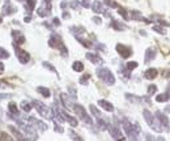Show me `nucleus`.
<instances>
[{"label": "nucleus", "mask_w": 170, "mask_h": 141, "mask_svg": "<svg viewBox=\"0 0 170 141\" xmlns=\"http://www.w3.org/2000/svg\"><path fill=\"white\" fill-rule=\"evenodd\" d=\"M97 127L101 131H105V129H108V123H106L105 120H102L101 118H97Z\"/></svg>", "instance_id": "c756f323"}, {"label": "nucleus", "mask_w": 170, "mask_h": 141, "mask_svg": "<svg viewBox=\"0 0 170 141\" xmlns=\"http://www.w3.org/2000/svg\"><path fill=\"white\" fill-rule=\"evenodd\" d=\"M157 91V86L156 85H149L148 86V95H153Z\"/></svg>", "instance_id": "ea45409f"}, {"label": "nucleus", "mask_w": 170, "mask_h": 141, "mask_svg": "<svg viewBox=\"0 0 170 141\" xmlns=\"http://www.w3.org/2000/svg\"><path fill=\"white\" fill-rule=\"evenodd\" d=\"M60 99H62V102H63V105H64V107L66 109H72L74 107V105L75 103H72V101H71V98L68 97L67 94H60Z\"/></svg>", "instance_id": "aec40b11"}, {"label": "nucleus", "mask_w": 170, "mask_h": 141, "mask_svg": "<svg viewBox=\"0 0 170 141\" xmlns=\"http://www.w3.org/2000/svg\"><path fill=\"white\" fill-rule=\"evenodd\" d=\"M165 111H166V113H169V114H170V105H169V106H166V107H165Z\"/></svg>", "instance_id": "bf43d9fd"}, {"label": "nucleus", "mask_w": 170, "mask_h": 141, "mask_svg": "<svg viewBox=\"0 0 170 141\" xmlns=\"http://www.w3.org/2000/svg\"><path fill=\"white\" fill-rule=\"evenodd\" d=\"M13 46H14V52H16V55H17L18 61L22 63V64H26V63L29 61V59H30V55H29L25 50H22V48L18 47L16 43H14Z\"/></svg>", "instance_id": "0eeeda50"}, {"label": "nucleus", "mask_w": 170, "mask_h": 141, "mask_svg": "<svg viewBox=\"0 0 170 141\" xmlns=\"http://www.w3.org/2000/svg\"><path fill=\"white\" fill-rule=\"evenodd\" d=\"M3 14L4 16H9V14H12L16 12V9H14V7L11 6V3H9V0H6V4L3 6Z\"/></svg>", "instance_id": "dca6fc26"}, {"label": "nucleus", "mask_w": 170, "mask_h": 141, "mask_svg": "<svg viewBox=\"0 0 170 141\" xmlns=\"http://www.w3.org/2000/svg\"><path fill=\"white\" fill-rule=\"evenodd\" d=\"M98 105H100L105 111H109V113H113V111H114L113 103H110V102L106 101V99H100V101H98Z\"/></svg>", "instance_id": "a211bd4d"}, {"label": "nucleus", "mask_w": 170, "mask_h": 141, "mask_svg": "<svg viewBox=\"0 0 170 141\" xmlns=\"http://www.w3.org/2000/svg\"><path fill=\"white\" fill-rule=\"evenodd\" d=\"M32 103H29V102H26V101H22L21 102V109H22V111H25V113H29V111L32 110Z\"/></svg>", "instance_id": "473e14b6"}, {"label": "nucleus", "mask_w": 170, "mask_h": 141, "mask_svg": "<svg viewBox=\"0 0 170 141\" xmlns=\"http://www.w3.org/2000/svg\"><path fill=\"white\" fill-rule=\"evenodd\" d=\"M126 98L130 99V102H132V103H142L143 101H147L149 103V99L148 98H144V97H138V95H132V94H126Z\"/></svg>", "instance_id": "f3484780"}, {"label": "nucleus", "mask_w": 170, "mask_h": 141, "mask_svg": "<svg viewBox=\"0 0 170 141\" xmlns=\"http://www.w3.org/2000/svg\"><path fill=\"white\" fill-rule=\"evenodd\" d=\"M62 45H63V42L60 39V37L56 35V34H52L50 37V39H48V46L51 48H59Z\"/></svg>", "instance_id": "9b49d317"}, {"label": "nucleus", "mask_w": 170, "mask_h": 141, "mask_svg": "<svg viewBox=\"0 0 170 141\" xmlns=\"http://www.w3.org/2000/svg\"><path fill=\"white\" fill-rule=\"evenodd\" d=\"M122 125H123L126 135H127L131 140H138L140 132H142V128H140V125L136 123V121H130L127 119H123Z\"/></svg>", "instance_id": "f257e3e1"}, {"label": "nucleus", "mask_w": 170, "mask_h": 141, "mask_svg": "<svg viewBox=\"0 0 170 141\" xmlns=\"http://www.w3.org/2000/svg\"><path fill=\"white\" fill-rule=\"evenodd\" d=\"M24 21H25V22H30L32 21V14L30 13L25 14V17H24Z\"/></svg>", "instance_id": "09e8293b"}, {"label": "nucleus", "mask_w": 170, "mask_h": 141, "mask_svg": "<svg viewBox=\"0 0 170 141\" xmlns=\"http://www.w3.org/2000/svg\"><path fill=\"white\" fill-rule=\"evenodd\" d=\"M8 111H9V114H11V115L17 116L18 115V107H17V105L14 103V102H9V103H8Z\"/></svg>", "instance_id": "5701e85b"}, {"label": "nucleus", "mask_w": 170, "mask_h": 141, "mask_svg": "<svg viewBox=\"0 0 170 141\" xmlns=\"http://www.w3.org/2000/svg\"><path fill=\"white\" fill-rule=\"evenodd\" d=\"M96 73L106 85L111 86V85L115 84V76L113 75V72H111L110 69H108V68H105V67L104 68H98Z\"/></svg>", "instance_id": "20e7f679"}, {"label": "nucleus", "mask_w": 170, "mask_h": 141, "mask_svg": "<svg viewBox=\"0 0 170 141\" xmlns=\"http://www.w3.org/2000/svg\"><path fill=\"white\" fill-rule=\"evenodd\" d=\"M84 2H89V0H84Z\"/></svg>", "instance_id": "680f3d73"}, {"label": "nucleus", "mask_w": 170, "mask_h": 141, "mask_svg": "<svg viewBox=\"0 0 170 141\" xmlns=\"http://www.w3.org/2000/svg\"><path fill=\"white\" fill-rule=\"evenodd\" d=\"M89 79H90V75H89V73H86V75H84V76H81V79H80V84H81V85H88Z\"/></svg>", "instance_id": "f704fd0d"}, {"label": "nucleus", "mask_w": 170, "mask_h": 141, "mask_svg": "<svg viewBox=\"0 0 170 141\" xmlns=\"http://www.w3.org/2000/svg\"><path fill=\"white\" fill-rule=\"evenodd\" d=\"M143 116H144L145 121H147V124L154 131V132H161V131H162L161 123H160L158 119H157L152 113H150V111L144 110V111H143Z\"/></svg>", "instance_id": "f03ea898"}, {"label": "nucleus", "mask_w": 170, "mask_h": 141, "mask_svg": "<svg viewBox=\"0 0 170 141\" xmlns=\"http://www.w3.org/2000/svg\"><path fill=\"white\" fill-rule=\"evenodd\" d=\"M93 21H94L96 24H101V22H102V21H101V18H100V17H97V16L93 17Z\"/></svg>", "instance_id": "5fc2aeb1"}, {"label": "nucleus", "mask_w": 170, "mask_h": 141, "mask_svg": "<svg viewBox=\"0 0 170 141\" xmlns=\"http://www.w3.org/2000/svg\"><path fill=\"white\" fill-rule=\"evenodd\" d=\"M70 7L71 8H74V9H79L81 6V2H77V0H72V2L70 3Z\"/></svg>", "instance_id": "4c0bfd02"}, {"label": "nucleus", "mask_w": 170, "mask_h": 141, "mask_svg": "<svg viewBox=\"0 0 170 141\" xmlns=\"http://www.w3.org/2000/svg\"><path fill=\"white\" fill-rule=\"evenodd\" d=\"M71 32L76 34V37L79 35V34H82V33H85V29L84 28H81V26H72L71 28Z\"/></svg>", "instance_id": "2f4dec72"}, {"label": "nucleus", "mask_w": 170, "mask_h": 141, "mask_svg": "<svg viewBox=\"0 0 170 141\" xmlns=\"http://www.w3.org/2000/svg\"><path fill=\"white\" fill-rule=\"evenodd\" d=\"M70 135H71V137L72 139H76V140H81V137H80V136H77L75 132H74V131H70Z\"/></svg>", "instance_id": "de8ad7c7"}, {"label": "nucleus", "mask_w": 170, "mask_h": 141, "mask_svg": "<svg viewBox=\"0 0 170 141\" xmlns=\"http://www.w3.org/2000/svg\"><path fill=\"white\" fill-rule=\"evenodd\" d=\"M77 41H79V42L81 43V45H84L85 47H88V48H89V47L92 46V43H90V42L85 41V39H82V38H80V37H77Z\"/></svg>", "instance_id": "79ce46f5"}, {"label": "nucleus", "mask_w": 170, "mask_h": 141, "mask_svg": "<svg viewBox=\"0 0 170 141\" xmlns=\"http://www.w3.org/2000/svg\"><path fill=\"white\" fill-rule=\"evenodd\" d=\"M85 56H86V59L89 61H92L93 64H102V61H104L98 54H93V52H88Z\"/></svg>", "instance_id": "2eb2a0df"}, {"label": "nucleus", "mask_w": 170, "mask_h": 141, "mask_svg": "<svg viewBox=\"0 0 170 141\" xmlns=\"http://www.w3.org/2000/svg\"><path fill=\"white\" fill-rule=\"evenodd\" d=\"M8 98H12V94H8V93H2V94H0V101H2V99H8Z\"/></svg>", "instance_id": "a18cd8bd"}, {"label": "nucleus", "mask_w": 170, "mask_h": 141, "mask_svg": "<svg viewBox=\"0 0 170 141\" xmlns=\"http://www.w3.org/2000/svg\"><path fill=\"white\" fill-rule=\"evenodd\" d=\"M43 7L51 11V0H43Z\"/></svg>", "instance_id": "c03bdc74"}, {"label": "nucleus", "mask_w": 170, "mask_h": 141, "mask_svg": "<svg viewBox=\"0 0 170 141\" xmlns=\"http://www.w3.org/2000/svg\"><path fill=\"white\" fill-rule=\"evenodd\" d=\"M28 120H29V124H32L34 128H38L40 131H47V128H48L45 121H42L40 119L34 118V116H30V118H29Z\"/></svg>", "instance_id": "6e6552de"}, {"label": "nucleus", "mask_w": 170, "mask_h": 141, "mask_svg": "<svg viewBox=\"0 0 170 141\" xmlns=\"http://www.w3.org/2000/svg\"><path fill=\"white\" fill-rule=\"evenodd\" d=\"M8 129H9V131H12V133L14 135V137H16L17 140H26V139H25V136L21 135L20 132H18V129H17V128H14L13 125H9Z\"/></svg>", "instance_id": "393cba45"}, {"label": "nucleus", "mask_w": 170, "mask_h": 141, "mask_svg": "<svg viewBox=\"0 0 170 141\" xmlns=\"http://www.w3.org/2000/svg\"><path fill=\"white\" fill-rule=\"evenodd\" d=\"M16 121H17V125L20 127V129L22 131L24 136H25V139H28V140H37L38 139V135L36 132V128H34L32 124L22 123L21 120H16Z\"/></svg>", "instance_id": "7ed1b4c3"}, {"label": "nucleus", "mask_w": 170, "mask_h": 141, "mask_svg": "<svg viewBox=\"0 0 170 141\" xmlns=\"http://www.w3.org/2000/svg\"><path fill=\"white\" fill-rule=\"evenodd\" d=\"M118 12H119V14H122L124 20H128V18H130V17H128V14H127V12H126V9L119 8V9H118Z\"/></svg>", "instance_id": "37998d69"}, {"label": "nucleus", "mask_w": 170, "mask_h": 141, "mask_svg": "<svg viewBox=\"0 0 170 141\" xmlns=\"http://www.w3.org/2000/svg\"><path fill=\"white\" fill-rule=\"evenodd\" d=\"M3 71H4V64H3L2 61H0V73H2Z\"/></svg>", "instance_id": "13d9d810"}, {"label": "nucleus", "mask_w": 170, "mask_h": 141, "mask_svg": "<svg viewBox=\"0 0 170 141\" xmlns=\"http://www.w3.org/2000/svg\"><path fill=\"white\" fill-rule=\"evenodd\" d=\"M42 64H43V67H45V68H47V69H48V71H51V72H54V73H58V72H56V69H55V67H54V65H51V64H50V63H47V61H43V63H42Z\"/></svg>", "instance_id": "e433bc0d"}, {"label": "nucleus", "mask_w": 170, "mask_h": 141, "mask_svg": "<svg viewBox=\"0 0 170 141\" xmlns=\"http://www.w3.org/2000/svg\"><path fill=\"white\" fill-rule=\"evenodd\" d=\"M12 37H13V41L16 45H22L24 42H25V37H24V34L18 30H13L12 32Z\"/></svg>", "instance_id": "4468645a"}, {"label": "nucleus", "mask_w": 170, "mask_h": 141, "mask_svg": "<svg viewBox=\"0 0 170 141\" xmlns=\"http://www.w3.org/2000/svg\"><path fill=\"white\" fill-rule=\"evenodd\" d=\"M156 118L158 119V121L161 123L162 125V128H169V119H168V116L165 113H162V111H156Z\"/></svg>", "instance_id": "f8f14e48"}, {"label": "nucleus", "mask_w": 170, "mask_h": 141, "mask_svg": "<svg viewBox=\"0 0 170 141\" xmlns=\"http://www.w3.org/2000/svg\"><path fill=\"white\" fill-rule=\"evenodd\" d=\"M34 7H36V0H26V4H25V8L29 13L33 12Z\"/></svg>", "instance_id": "c85d7f7f"}, {"label": "nucleus", "mask_w": 170, "mask_h": 141, "mask_svg": "<svg viewBox=\"0 0 170 141\" xmlns=\"http://www.w3.org/2000/svg\"><path fill=\"white\" fill-rule=\"evenodd\" d=\"M2 21H3V18H2V17H0V24H2Z\"/></svg>", "instance_id": "052dcab7"}, {"label": "nucleus", "mask_w": 170, "mask_h": 141, "mask_svg": "<svg viewBox=\"0 0 170 141\" xmlns=\"http://www.w3.org/2000/svg\"><path fill=\"white\" fill-rule=\"evenodd\" d=\"M92 9H93V12H96V13H104L105 12V7L100 0H96V2L92 4Z\"/></svg>", "instance_id": "6ab92c4d"}, {"label": "nucleus", "mask_w": 170, "mask_h": 141, "mask_svg": "<svg viewBox=\"0 0 170 141\" xmlns=\"http://www.w3.org/2000/svg\"><path fill=\"white\" fill-rule=\"evenodd\" d=\"M32 105L37 109L38 114H40L41 116H43L45 119H52L54 118V115H52V109L47 107L45 103H42V102H40V101H33Z\"/></svg>", "instance_id": "39448f33"}, {"label": "nucleus", "mask_w": 170, "mask_h": 141, "mask_svg": "<svg viewBox=\"0 0 170 141\" xmlns=\"http://www.w3.org/2000/svg\"><path fill=\"white\" fill-rule=\"evenodd\" d=\"M72 69H74L75 72H82L84 71V64H82L81 61H74V64H72Z\"/></svg>", "instance_id": "bb28decb"}, {"label": "nucleus", "mask_w": 170, "mask_h": 141, "mask_svg": "<svg viewBox=\"0 0 170 141\" xmlns=\"http://www.w3.org/2000/svg\"><path fill=\"white\" fill-rule=\"evenodd\" d=\"M96 47H97V50L106 51V46H105V45H102V43H97V45H96Z\"/></svg>", "instance_id": "49530a36"}, {"label": "nucleus", "mask_w": 170, "mask_h": 141, "mask_svg": "<svg viewBox=\"0 0 170 141\" xmlns=\"http://www.w3.org/2000/svg\"><path fill=\"white\" fill-rule=\"evenodd\" d=\"M52 22H54V25H56V26H59V25H60L59 18H54V20H52Z\"/></svg>", "instance_id": "864d4df0"}, {"label": "nucleus", "mask_w": 170, "mask_h": 141, "mask_svg": "<svg viewBox=\"0 0 170 141\" xmlns=\"http://www.w3.org/2000/svg\"><path fill=\"white\" fill-rule=\"evenodd\" d=\"M55 132H58V133H63V127L58 125L56 123H55Z\"/></svg>", "instance_id": "8fccbe9b"}, {"label": "nucleus", "mask_w": 170, "mask_h": 141, "mask_svg": "<svg viewBox=\"0 0 170 141\" xmlns=\"http://www.w3.org/2000/svg\"><path fill=\"white\" fill-rule=\"evenodd\" d=\"M138 63L136 61H128L127 64H126V68H127V69H130V71H132V69H135V68H138Z\"/></svg>", "instance_id": "58836bf2"}, {"label": "nucleus", "mask_w": 170, "mask_h": 141, "mask_svg": "<svg viewBox=\"0 0 170 141\" xmlns=\"http://www.w3.org/2000/svg\"><path fill=\"white\" fill-rule=\"evenodd\" d=\"M17 2H22V0H17Z\"/></svg>", "instance_id": "e2e57ef3"}, {"label": "nucleus", "mask_w": 170, "mask_h": 141, "mask_svg": "<svg viewBox=\"0 0 170 141\" xmlns=\"http://www.w3.org/2000/svg\"><path fill=\"white\" fill-rule=\"evenodd\" d=\"M50 9H47L45 7H41V8H38L37 9V13H38V16H41V17H47L48 14H50Z\"/></svg>", "instance_id": "cd10ccee"}, {"label": "nucleus", "mask_w": 170, "mask_h": 141, "mask_svg": "<svg viewBox=\"0 0 170 141\" xmlns=\"http://www.w3.org/2000/svg\"><path fill=\"white\" fill-rule=\"evenodd\" d=\"M156 55H157V50L156 48H153V47H149V48H147L145 50V55H144V61L145 63H150L152 61L154 58H156Z\"/></svg>", "instance_id": "ddd939ff"}, {"label": "nucleus", "mask_w": 170, "mask_h": 141, "mask_svg": "<svg viewBox=\"0 0 170 141\" xmlns=\"http://www.w3.org/2000/svg\"><path fill=\"white\" fill-rule=\"evenodd\" d=\"M8 58H9V52L6 48L0 47V59H8Z\"/></svg>", "instance_id": "c9c22d12"}, {"label": "nucleus", "mask_w": 170, "mask_h": 141, "mask_svg": "<svg viewBox=\"0 0 170 141\" xmlns=\"http://www.w3.org/2000/svg\"><path fill=\"white\" fill-rule=\"evenodd\" d=\"M37 91L40 94H42L43 97H45V98H48V97L51 95V91L47 89V87H45V86H38L37 87Z\"/></svg>", "instance_id": "a878e982"}, {"label": "nucleus", "mask_w": 170, "mask_h": 141, "mask_svg": "<svg viewBox=\"0 0 170 141\" xmlns=\"http://www.w3.org/2000/svg\"><path fill=\"white\" fill-rule=\"evenodd\" d=\"M116 51H118V54L122 56L123 59H127V58H130L131 54H132V50H131L130 47L124 46V45H120V43L116 45Z\"/></svg>", "instance_id": "1a4fd4ad"}, {"label": "nucleus", "mask_w": 170, "mask_h": 141, "mask_svg": "<svg viewBox=\"0 0 170 141\" xmlns=\"http://www.w3.org/2000/svg\"><path fill=\"white\" fill-rule=\"evenodd\" d=\"M72 110L75 111V113L79 115V118L84 121V123L86 124V125H92L93 124V120H92V118L88 115V113L85 111V109L82 107L81 105H74V107H72Z\"/></svg>", "instance_id": "423d86ee"}, {"label": "nucleus", "mask_w": 170, "mask_h": 141, "mask_svg": "<svg viewBox=\"0 0 170 141\" xmlns=\"http://www.w3.org/2000/svg\"><path fill=\"white\" fill-rule=\"evenodd\" d=\"M153 30L157 32V33H160V34H162V35H164V34H166V30H165V29H162L160 25H154L153 26Z\"/></svg>", "instance_id": "a19ab883"}, {"label": "nucleus", "mask_w": 170, "mask_h": 141, "mask_svg": "<svg viewBox=\"0 0 170 141\" xmlns=\"http://www.w3.org/2000/svg\"><path fill=\"white\" fill-rule=\"evenodd\" d=\"M70 91H71V94L74 95V98H76V90H75V87H70Z\"/></svg>", "instance_id": "603ef678"}, {"label": "nucleus", "mask_w": 170, "mask_h": 141, "mask_svg": "<svg viewBox=\"0 0 170 141\" xmlns=\"http://www.w3.org/2000/svg\"><path fill=\"white\" fill-rule=\"evenodd\" d=\"M89 110H90V113H92V114H93V115L96 116V118H101V113H100L98 110H97V107H96V106L90 105V106H89Z\"/></svg>", "instance_id": "72a5a7b5"}, {"label": "nucleus", "mask_w": 170, "mask_h": 141, "mask_svg": "<svg viewBox=\"0 0 170 141\" xmlns=\"http://www.w3.org/2000/svg\"><path fill=\"white\" fill-rule=\"evenodd\" d=\"M113 29H115V30H119V32H122V30H126V26L122 22H119V21H111V25H110Z\"/></svg>", "instance_id": "b1692460"}, {"label": "nucleus", "mask_w": 170, "mask_h": 141, "mask_svg": "<svg viewBox=\"0 0 170 141\" xmlns=\"http://www.w3.org/2000/svg\"><path fill=\"white\" fill-rule=\"evenodd\" d=\"M0 140H11V137H9L8 135H6V133H2V135H0Z\"/></svg>", "instance_id": "3c124183"}, {"label": "nucleus", "mask_w": 170, "mask_h": 141, "mask_svg": "<svg viewBox=\"0 0 170 141\" xmlns=\"http://www.w3.org/2000/svg\"><path fill=\"white\" fill-rule=\"evenodd\" d=\"M71 16H70V13H68V12H63V18H66V20H67V18H70Z\"/></svg>", "instance_id": "6e6d98bb"}, {"label": "nucleus", "mask_w": 170, "mask_h": 141, "mask_svg": "<svg viewBox=\"0 0 170 141\" xmlns=\"http://www.w3.org/2000/svg\"><path fill=\"white\" fill-rule=\"evenodd\" d=\"M62 113H63V115H64V119H66V120L68 121V123H70V124L72 125V127H76V125L79 124V121H77V119H75L74 116H71L70 114L67 113V111H62Z\"/></svg>", "instance_id": "4be33fe9"}, {"label": "nucleus", "mask_w": 170, "mask_h": 141, "mask_svg": "<svg viewBox=\"0 0 170 141\" xmlns=\"http://www.w3.org/2000/svg\"><path fill=\"white\" fill-rule=\"evenodd\" d=\"M169 98H170V95L168 93H162V94H158L156 97V101L160 102V103H162V102H166Z\"/></svg>", "instance_id": "7c9ffc66"}, {"label": "nucleus", "mask_w": 170, "mask_h": 141, "mask_svg": "<svg viewBox=\"0 0 170 141\" xmlns=\"http://www.w3.org/2000/svg\"><path fill=\"white\" fill-rule=\"evenodd\" d=\"M157 69L156 68H149V69L145 71V73H144V77L147 80H153V79H156V76H157Z\"/></svg>", "instance_id": "412c9836"}, {"label": "nucleus", "mask_w": 170, "mask_h": 141, "mask_svg": "<svg viewBox=\"0 0 170 141\" xmlns=\"http://www.w3.org/2000/svg\"><path fill=\"white\" fill-rule=\"evenodd\" d=\"M108 129L110 131V135L113 139H115V140H123L124 139L122 132H120V129L118 128V125H109L108 124Z\"/></svg>", "instance_id": "9d476101"}, {"label": "nucleus", "mask_w": 170, "mask_h": 141, "mask_svg": "<svg viewBox=\"0 0 170 141\" xmlns=\"http://www.w3.org/2000/svg\"><path fill=\"white\" fill-rule=\"evenodd\" d=\"M60 7H62V9H66V8H67V3H66V2H63V3L60 4Z\"/></svg>", "instance_id": "4d7b16f0"}]
</instances>
